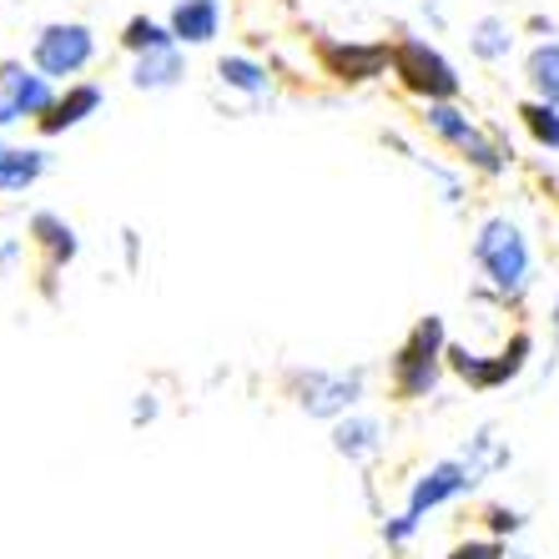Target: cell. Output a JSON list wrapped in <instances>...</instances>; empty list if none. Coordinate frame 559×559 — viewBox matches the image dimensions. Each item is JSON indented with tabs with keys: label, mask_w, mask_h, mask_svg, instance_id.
<instances>
[{
	"label": "cell",
	"mask_w": 559,
	"mask_h": 559,
	"mask_svg": "<svg viewBox=\"0 0 559 559\" xmlns=\"http://www.w3.org/2000/svg\"><path fill=\"white\" fill-rule=\"evenodd\" d=\"M31 237H36V248L46 252V273H56V267H66V262L81 252L76 242V227H66L56 212H36L31 217Z\"/></svg>",
	"instance_id": "4fadbf2b"
},
{
	"label": "cell",
	"mask_w": 559,
	"mask_h": 559,
	"mask_svg": "<svg viewBox=\"0 0 559 559\" xmlns=\"http://www.w3.org/2000/svg\"><path fill=\"white\" fill-rule=\"evenodd\" d=\"M298 383V404L302 414L312 418H338L358 404V393H364V373L353 368V373H328V368H308V373L293 378Z\"/></svg>",
	"instance_id": "52a82bcc"
},
{
	"label": "cell",
	"mask_w": 559,
	"mask_h": 559,
	"mask_svg": "<svg viewBox=\"0 0 559 559\" xmlns=\"http://www.w3.org/2000/svg\"><path fill=\"white\" fill-rule=\"evenodd\" d=\"M439 364H449V348H443V318L429 312L408 328V338L393 353V399H429L433 383H439Z\"/></svg>",
	"instance_id": "6da1fadb"
},
{
	"label": "cell",
	"mask_w": 559,
	"mask_h": 559,
	"mask_svg": "<svg viewBox=\"0 0 559 559\" xmlns=\"http://www.w3.org/2000/svg\"><path fill=\"white\" fill-rule=\"evenodd\" d=\"M121 46L131 56H146V51H162V46H177V36H171V26L152 21V15H131L127 31H121Z\"/></svg>",
	"instance_id": "e0dca14e"
},
{
	"label": "cell",
	"mask_w": 559,
	"mask_h": 559,
	"mask_svg": "<svg viewBox=\"0 0 559 559\" xmlns=\"http://www.w3.org/2000/svg\"><path fill=\"white\" fill-rule=\"evenodd\" d=\"M499 555H504L499 545H459L449 559H499Z\"/></svg>",
	"instance_id": "7402d4cb"
},
{
	"label": "cell",
	"mask_w": 559,
	"mask_h": 559,
	"mask_svg": "<svg viewBox=\"0 0 559 559\" xmlns=\"http://www.w3.org/2000/svg\"><path fill=\"white\" fill-rule=\"evenodd\" d=\"M524 81L534 86V96L549 106H559V40H539L524 56Z\"/></svg>",
	"instance_id": "2e32d148"
},
{
	"label": "cell",
	"mask_w": 559,
	"mask_h": 559,
	"mask_svg": "<svg viewBox=\"0 0 559 559\" xmlns=\"http://www.w3.org/2000/svg\"><path fill=\"white\" fill-rule=\"evenodd\" d=\"M217 76H222V86H233V92H248V96L267 92V71H262L258 61H248V56H222Z\"/></svg>",
	"instance_id": "d6986e66"
},
{
	"label": "cell",
	"mask_w": 559,
	"mask_h": 559,
	"mask_svg": "<svg viewBox=\"0 0 559 559\" xmlns=\"http://www.w3.org/2000/svg\"><path fill=\"white\" fill-rule=\"evenodd\" d=\"M96 111H102V86H71L66 96H56V106L36 127H40V136H61V131L81 127V121L96 117Z\"/></svg>",
	"instance_id": "7c38bea8"
},
{
	"label": "cell",
	"mask_w": 559,
	"mask_h": 559,
	"mask_svg": "<svg viewBox=\"0 0 559 559\" xmlns=\"http://www.w3.org/2000/svg\"><path fill=\"white\" fill-rule=\"evenodd\" d=\"M56 106V92H51V76L40 71H26V66L5 61L0 66V127H11L21 117H46Z\"/></svg>",
	"instance_id": "ba28073f"
},
{
	"label": "cell",
	"mask_w": 559,
	"mask_h": 559,
	"mask_svg": "<svg viewBox=\"0 0 559 559\" xmlns=\"http://www.w3.org/2000/svg\"><path fill=\"white\" fill-rule=\"evenodd\" d=\"M468 51L479 56V61H499V56H509L514 51V31L504 26V21H479V26L468 31Z\"/></svg>",
	"instance_id": "ffe728a7"
},
{
	"label": "cell",
	"mask_w": 559,
	"mask_h": 559,
	"mask_svg": "<svg viewBox=\"0 0 559 559\" xmlns=\"http://www.w3.org/2000/svg\"><path fill=\"white\" fill-rule=\"evenodd\" d=\"M187 76V61H182V46H162V51H146L136 56V71H131V86L136 92H167L177 81Z\"/></svg>",
	"instance_id": "5bb4252c"
},
{
	"label": "cell",
	"mask_w": 559,
	"mask_h": 559,
	"mask_svg": "<svg viewBox=\"0 0 559 559\" xmlns=\"http://www.w3.org/2000/svg\"><path fill=\"white\" fill-rule=\"evenodd\" d=\"M464 484H474V464H464V459H449V464H433L424 479L414 484V495H408V509H404V520L418 524L429 509H439L443 499H454Z\"/></svg>",
	"instance_id": "30bf717a"
},
{
	"label": "cell",
	"mask_w": 559,
	"mask_h": 559,
	"mask_svg": "<svg viewBox=\"0 0 559 559\" xmlns=\"http://www.w3.org/2000/svg\"><path fill=\"white\" fill-rule=\"evenodd\" d=\"M46 171V152L36 146H5L0 142V192H26Z\"/></svg>",
	"instance_id": "9a60e30c"
},
{
	"label": "cell",
	"mask_w": 559,
	"mask_h": 559,
	"mask_svg": "<svg viewBox=\"0 0 559 559\" xmlns=\"http://www.w3.org/2000/svg\"><path fill=\"white\" fill-rule=\"evenodd\" d=\"M96 56V36L81 21H51V26H40L36 46H31V61H36L40 76H76L86 71Z\"/></svg>",
	"instance_id": "277c9868"
},
{
	"label": "cell",
	"mask_w": 559,
	"mask_h": 559,
	"mask_svg": "<svg viewBox=\"0 0 559 559\" xmlns=\"http://www.w3.org/2000/svg\"><path fill=\"white\" fill-rule=\"evenodd\" d=\"M424 121H429V131L439 136V142H449L468 162V167H479L484 177H499V171H504V146L489 142V136H484V131L474 127L464 111H454L449 102H433L429 111H424Z\"/></svg>",
	"instance_id": "5b68a950"
},
{
	"label": "cell",
	"mask_w": 559,
	"mask_h": 559,
	"mask_svg": "<svg viewBox=\"0 0 559 559\" xmlns=\"http://www.w3.org/2000/svg\"><path fill=\"white\" fill-rule=\"evenodd\" d=\"M393 76L404 81V92L424 96V102H454L459 96V71L433 51L429 40L418 36H399L393 40Z\"/></svg>",
	"instance_id": "3957f363"
},
{
	"label": "cell",
	"mask_w": 559,
	"mask_h": 559,
	"mask_svg": "<svg viewBox=\"0 0 559 559\" xmlns=\"http://www.w3.org/2000/svg\"><path fill=\"white\" fill-rule=\"evenodd\" d=\"M167 26L177 36V46H207L222 31V5L217 0H177Z\"/></svg>",
	"instance_id": "8fae6325"
},
{
	"label": "cell",
	"mask_w": 559,
	"mask_h": 559,
	"mask_svg": "<svg viewBox=\"0 0 559 559\" xmlns=\"http://www.w3.org/2000/svg\"><path fill=\"white\" fill-rule=\"evenodd\" d=\"M520 121H524V131H530L539 146L559 152V106H549V102H524V106H520Z\"/></svg>",
	"instance_id": "44dd1931"
},
{
	"label": "cell",
	"mask_w": 559,
	"mask_h": 559,
	"mask_svg": "<svg viewBox=\"0 0 559 559\" xmlns=\"http://www.w3.org/2000/svg\"><path fill=\"white\" fill-rule=\"evenodd\" d=\"M474 262L484 267V277L504 293V298H520L524 283H530V242L509 217H489L474 237Z\"/></svg>",
	"instance_id": "7a4b0ae2"
},
{
	"label": "cell",
	"mask_w": 559,
	"mask_h": 559,
	"mask_svg": "<svg viewBox=\"0 0 559 559\" xmlns=\"http://www.w3.org/2000/svg\"><path fill=\"white\" fill-rule=\"evenodd\" d=\"M333 449L343 459H364L378 449V424L373 418H343L338 429H333Z\"/></svg>",
	"instance_id": "ac0fdd59"
},
{
	"label": "cell",
	"mask_w": 559,
	"mask_h": 559,
	"mask_svg": "<svg viewBox=\"0 0 559 559\" xmlns=\"http://www.w3.org/2000/svg\"><path fill=\"white\" fill-rule=\"evenodd\" d=\"M530 348H534L530 333H514V343L504 353H495V358H479V353H468V348H449V368L464 378L468 389H499V383H509L524 368Z\"/></svg>",
	"instance_id": "9c48e42d"
},
{
	"label": "cell",
	"mask_w": 559,
	"mask_h": 559,
	"mask_svg": "<svg viewBox=\"0 0 559 559\" xmlns=\"http://www.w3.org/2000/svg\"><path fill=\"white\" fill-rule=\"evenodd\" d=\"M318 61L333 81L364 86L393 66V46L389 40H318Z\"/></svg>",
	"instance_id": "8992f818"
}]
</instances>
